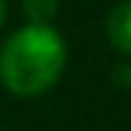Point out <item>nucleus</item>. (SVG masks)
<instances>
[{
	"label": "nucleus",
	"mask_w": 131,
	"mask_h": 131,
	"mask_svg": "<svg viewBox=\"0 0 131 131\" xmlns=\"http://www.w3.org/2000/svg\"><path fill=\"white\" fill-rule=\"evenodd\" d=\"M66 39L51 24H27L0 48V83L18 98L48 92L66 69Z\"/></svg>",
	"instance_id": "1"
},
{
	"label": "nucleus",
	"mask_w": 131,
	"mask_h": 131,
	"mask_svg": "<svg viewBox=\"0 0 131 131\" xmlns=\"http://www.w3.org/2000/svg\"><path fill=\"white\" fill-rule=\"evenodd\" d=\"M107 42L113 45V51H119L122 57H131V0H119L104 21Z\"/></svg>",
	"instance_id": "2"
},
{
	"label": "nucleus",
	"mask_w": 131,
	"mask_h": 131,
	"mask_svg": "<svg viewBox=\"0 0 131 131\" xmlns=\"http://www.w3.org/2000/svg\"><path fill=\"white\" fill-rule=\"evenodd\" d=\"M60 9V0H24V15L30 24H51Z\"/></svg>",
	"instance_id": "3"
},
{
	"label": "nucleus",
	"mask_w": 131,
	"mask_h": 131,
	"mask_svg": "<svg viewBox=\"0 0 131 131\" xmlns=\"http://www.w3.org/2000/svg\"><path fill=\"white\" fill-rule=\"evenodd\" d=\"M113 81L119 83V86H131V69L128 66H119V69L113 72Z\"/></svg>",
	"instance_id": "4"
},
{
	"label": "nucleus",
	"mask_w": 131,
	"mask_h": 131,
	"mask_svg": "<svg viewBox=\"0 0 131 131\" xmlns=\"http://www.w3.org/2000/svg\"><path fill=\"white\" fill-rule=\"evenodd\" d=\"M3 21H6V0H0V27H3Z\"/></svg>",
	"instance_id": "5"
}]
</instances>
